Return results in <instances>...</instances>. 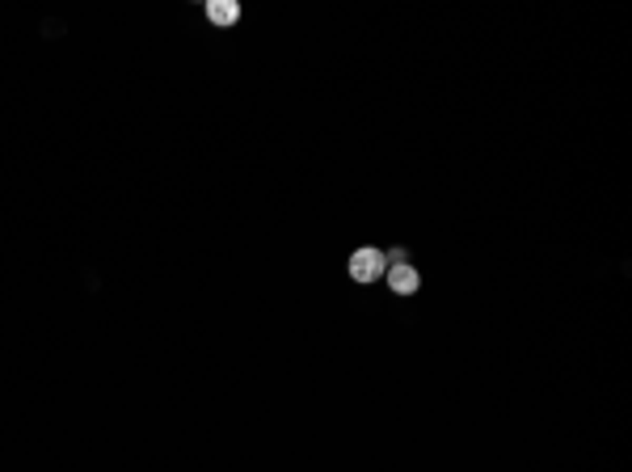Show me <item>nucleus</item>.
<instances>
[{
    "label": "nucleus",
    "instance_id": "nucleus-1",
    "mask_svg": "<svg viewBox=\"0 0 632 472\" xmlns=\"http://www.w3.org/2000/svg\"><path fill=\"white\" fill-rule=\"evenodd\" d=\"M388 270V258H384V249H375V244H363L350 253V278L355 283H375V278H384Z\"/></svg>",
    "mask_w": 632,
    "mask_h": 472
},
{
    "label": "nucleus",
    "instance_id": "nucleus-2",
    "mask_svg": "<svg viewBox=\"0 0 632 472\" xmlns=\"http://www.w3.org/2000/svg\"><path fill=\"white\" fill-rule=\"evenodd\" d=\"M384 278H388V287L396 295H413L421 287V275L413 270V261H401V266H388L384 270Z\"/></svg>",
    "mask_w": 632,
    "mask_h": 472
},
{
    "label": "nucleus",
    "instance_id": "nucleus-3",
    "mask_svg": "<svg viewBox=\"0 0 632 472\" xmlns=\"http://www.w3.org/2000/svg\"><path fill=\"white\" fill-rule=\"evenodd\" d=\"M207 21L211 26H236L241 21V4L236 0H207Z\"/></svg>",
    "mask_w": 632,
    "mask_h": 472
}]
</instances>
